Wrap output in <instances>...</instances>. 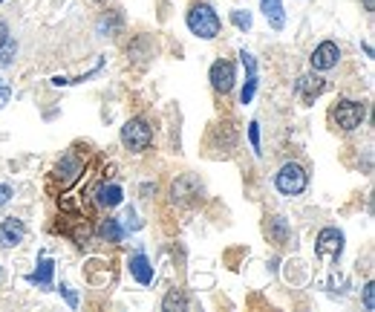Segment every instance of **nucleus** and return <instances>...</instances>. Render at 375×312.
Listing matches in <instances>:
<instances>
[{"label": "nucleus", "instance_id": "nucleus-1", "mask_svg": "<svg viewBox=\"0 0 375 312\" xmlns=\"http://www.w3.org/2000/svg\"><path fill=\"white\" fill-rule=\"evenodd\" d=\"M188 29H191V32H194L197 38L211 41V38L220 35L223 20H220V15L214 12V6H208V4H197V6H191V12H188Z\"/></svg>", "mask_w": 375, "mask_h": 312}, {"label": "nucleus", "instance_id": "nucleus-2", "mask_svg": "<svg viewBox=\"0 0 375 312\" xmlns=\"http://www.w3.org/2000/svg\"><path fill=\"white\" fill-rule=\"evenodd\" d=\"M306 185H309V174H306V168L300 162H286V165H280V171L274 174V188L283 197L303 194Z\"/></svg>", "mask_w": 375, "mask_h": 312}, {"label": "nucleus", "instance_id": "nucleus-3", "mask_svg": "<svg viewBox=\"0 0 375 312\" xmlns=\"http://www.w3.org/2000/svg\"><path fill=\"white\" fill-rule=\"evenodd\" d=\"M332 119H335V124H338L343 133H352V131L361 128L364 119H367V104L364 102H355V99H343V102L335 104Z\"/></svg>", "mask_w": 375, "mask_h": 312}, {"label": "nucleus", "instance_id": "nucleus-4", "mask_svg": "<svg viewBox=\"0 0 375 312\" xmlns=\"http://www.w3.org/2000/svg\"><path fill=\"white\" fill-rule=\"evenodd\" d=\"M202 200V182L194 176V174H182L173 179L171 185V203L179 205V208H188Z\"/></svg>", "mask_w": 375, "mask_h": 312}, {"label": "nucleus", "instance_id": "nucleus-5", "mask_svg": "<svg viewBox=\"0 0 375 312\" xmlns=\"http://www.w3.org/2000/svg\"><path fill=\"white\" fill-rule=\"evenodd\" d=\"M150 142H153V128H150L145 119H130V121L121 128V145L128 148V150H133V153L147 150Z\"/></svg>", "mask_w": 375, "mask_h": 312}, {"label": "nucleus", "instance_id": "nucleus-6", "mask_svg": "<svg viewBox=\"0 0 375 312\" xmlns=\"http://www.w3.org/2000/svg\"><path fill=\"white\" fill-rule=\"evenodd\" d=\"M315 255L321 260H329V263H338L340 255H343V232L340 229H324L315 240Z\"/></svg>", "mask_w": 375, "mask_h": 312}, {"label": "nucleus", "instance_id": "nucleus-7", "mask_svg": "<svg viewBox=\"0 0 375 312\" xmlns=\"http://www.w3.org/2000/svg\"><path fill=\"white\" fill-rule=\"evenodd\" d=\"M338 61H340V47L335 41H324V44H318L315 49H312L309 64L315 73H326V70L338 67Z\"/></svg>", "mask_w": 375, "mask_h": 312}, {"label": "nucleus", "instance_id": "nucleus-8", "mask_svg": "<svg viewBox=\"0 0 375 312\" xmlns=\"http://www.w3.org/2000/svg\"><path fill=\"white\" fill-rule=\"evenodd\" d=\"M324 90H326V78H324L321 73H306V76H300V78L295 81V92H297V96H300L306 104L315 102Z\"/></svg>", "mask_w": 375, "mask_h": 312}, {"label": "nucleus", "instance_id": "nucleus-9", "mask_svg": "<svg viewBox=\"0 0 375 312\" xmlns=\"http://www.w3.org/2000/svg\"><path fill=\"white\" fill-rule=\"evenodd\" d=\"M208 78H211V87L216 92H231L234 90V81H237L234 64H231V61H216V64L211 67V73H208Z\"/></svg>", "mask_w": 375, "mask_h": 312}, {"label": "nucleus", "instance_id": "nucleus-10", "mask_svg": "<svg viewBox=\"0 0 375 312\" xmlns=\"http://www.w3.org/2000/svg\"><path fill=\"white\" fill-rule=\"evenodd\" d=\"M26 237V226L18 217H6L4 223H0V248H15L20 246Z\"/></svg>", "mask_w": 375, "mask_h": 312}, {"label": "nucleus", "instance_id": "nucleus-11", "mask_svg": "<svg viewBox=\"0 0 375 312\" xmlns=\"http://www.w3.org/2000/svg\"><path fill=\"white\" fill-rule=\"evenodd\" d=\"M84 171V165H81V160L75 153H67L64 160H61L58 165H55V176L61 179V188H70V185L78 179V174Z\"/></svg>", "mask_w": 375, "mask_h": 312}, {"label": "nucleus", "instance_id": "nucleus-12", "mask_svg": "<svg viewBox=\"0 0 375 312\" xmlns=\"http://www.w3.org/2000/svg\"><path fill=\"white\" fill-rule=\"evenodd\" d=\"M128 269H130V275L139 280L142 287H150V284H153V277H156V272H153V266H150V260H147L145 252H136V255L130 258Z\"/></svg>", "mask_w": 375, "mask_h": 312}, {"label": "nucleus", "instance_id": "nucleus-13", "mask_svg": "<svg viewBox=\"0 0 375 312\" xmlns=\"http://www.w3.org/2000/svg\"><path fill=\"white\" fill-rule=\"evenodd\" d=\"M121 197H124V191H121V185H116V182H102L96 188V203L104 205V208L121 205Z\"/></svg>", "mask_w": 375, "mask_h": 312}, {"label": "nucleus", "instance_id": "nucleus-14", "mask_svg": "<svg viewBox=\"0 0 375 312\" xmlns=\"http://www.w3.org/2000/svg\"><path fill=\"white\" fill-rule=\"evenodd\" d=\"M260 9L269 20L271 29H283L286 26V12H283V0H260Z\"/></svg>", "mask_w": 375, "mask_h": 312}, {"label": "nucleus", "instance_id": "nucleus-15", "mask_svg": "<svg viewBox=\"0 0 375 312\" xmlns=\"http://www.w3.org/2000/svg\"><path fill=\"white\" fill-rule=\"evenodd\" d=\"M52 272H55V263H52V260H41V263H38V269H35L32 275H29L26 280H29L32 287L52 289Z\"/></svg>", "mask_w": 375, "mask_h": 312}, {"label": "nucleus", "instance_id": "nucleus-16", "mask_svg": "<svg viewBox=\"0 0 375 312\" xmlns=\"http://www.w3.org/2000/svg\"><path fill=\"white\" fill-rule=\"evenodd\" d=\"M121 26H124L121 12H107V15H102V20H99V35H102V38H116V35L121 32Z\"/></svg>", "mask_w": 375, "mask_h": 312}, {"label": "nucleus", "instance_id": "nucleus-17", "mask_svg": "<svg viewBox=\"0 0 375 312\" xmlns=\"http://www.w3.org/2000/svg\"><path fill=\"white\" fill-rule=\"evenodd\" d=\"M266 232H269V237H271V243H277V246H283L286 240H289V223H286V217H271L269 220V226H266Z\"/></svg>", "mask_w": 375, "mask_h": 312}, {"label": "nucleus", "instance_id": "nucleus-18", "mask_svg": "<svg viewBox=\"0 0 375 312\" xmlns=\"http://www.w3.org/2000/svg\"><path fill=\"white\" fill-rule=\"evenodd\" d=\"M99 234H102V240H107V243H118V240L124 237V229H121V223H118V220L107 217V220L102 223V229H99Z\"/></svg>", "mask_w": 375, "mask_h": 312}, {"label": "nucleus", "instance_id": "nucleus-19", "mask_svg": "<svg viewBox=\"0 0 375 312\" xmlns=\"http://www.w3.org/2000/svg\"><path fill=\"white\" fill-rule=\"evenodd\" d=\"M162 309L165 312H182V309H188V298H185V292L182 289H171L168 295H165V301H162Z\"/></svg>", "mask_w": 375, "mask_h": 312}, {"label": "nucleus", "instance_id": "nucleus-20", "mask_svg": "<svg viewBox=\"0 0 375 312\" xmlns=\"http://www.w3.org/2000/svg\"><path fill=\"white\" fill-rule=\"evenodd\" d=\"M231 23L240 29V32H248V29H252V12L234 9V12H231Z\"/></svg>", "mask_w": 375, "mask_h": 312}, {"label": "nucleus", "instance_id": "nucleus-21", "mask_svg": "<svg viewBox=\"0 0 375 312\" xmlns=\"http://www.w3.org/2000/svg\"><path fill=\"white\" fill-rule=\"evenodd\" d=\"M254 92H257V73L245 78V87H242V92H240V104H252Z\"/></svg>", "mask_w": 375, "mask_h": 312}, {"label": "nucleus", "instance_id": "nucleus-22", "mask_svg": "<svg viewBox=\"0 0 375 312\" xmlns=\"http://www.w3.org/2000/svg\"><path fill=\"white\" fill-rule=\"evenodd\" d=\"M18 55V44L9 38L4 47H0V67H6V64H12V58Z\"/></svg>", "mask_w": 375, "mask_h": 312}, {"label": "nucleus", "instance_id": "nucleus-23", "mask_svg": "<svg viewBox=\"0 0 375 312\" xmlns=\"http://www.w3.org/2000/svg\"><path fill=\"white\" fill-rule=\"evenodd\" d=\"M248 142H252V148H254L257 156L263 153V150H260V124H257V121L248 124Z\"/></svg>", "mask_w": 375, "mask_h": 312}, {"label": "nucleus", "instance_id": "nucleus-24", "mask_svg": "<svg viewBox=\"0 0 375 312\" xmlns=\"http://www.w3.org/2000/svg\"><path fill=\"white\" fill-rule=\"evenodd\" d=\"M364 306L372 312L375 309V284H367L364 287Z\"/></svg>", "mask_w": 375, "mask_h": 312}, {"label": "nucleus", "instance_id": "nucleus-25", "mask_svg": "<svg viewBox=\"0 0 375 312\" xmlns=\"http://www.w3.org/2000/svg\"><path fill=\"white\" fill-rule=\"evenodd\" d=\"M15 197V191H12V185H4V182H0V208H4L9 200Z\"/></svg>", "mask_w": 375, "mask_h": 312}, {"label": "nucleus", "instance_id": "nucleus-26", "mask_svg": "<svg viewBox=\"0 0 375 312\" xmlns=\"http://www.w3.org/2000/svg\"><path fill=\"white\" fill-rule=\"evenodd\" d=\"M58 289H61V295L67 298V304H70V306H78V295H75V292H73V289H70L67 284H61Z\"/></svg>", "mask_w": 375, "mask_h": 312}, {"label": "nucleus", "instance_id": "nucleus-27", "mask_svg": "<svg viewBox=\"0 0 375 312\" xmlns=\"http://www.w3.org/2000/svg\"><path fill=\"white\" fill-rule=\"evenodd\" d=\"M9 38H12V35H9V26H6V20H0V47H4Z\"/></svg>", "mask_w": 375, "mask_h": 312}, {"label": "nucleus", "instance_id": "nucleus-28", "mask_svg": "<svg viewBox=\"0 0 375 312\" xmlns=\"http://www.w3.org/2000/svg\"><path fill=\"white\" fill-rule=\"evenodd\" d=\"M150 194H156V185L145 182V185H142V197H150Z\"/></svg>", "mask_w": 375, "mask_h": 312}, {"label": "nucleus", "instance_id": "nucleus-29", "mask_svg": "<svg viewBox=\"0 0 375 312\" xmlns=\"http://www.w3.org/2000/svg\"><path fill=\"white\" fill-rule=\"evenodd\" d=\"M6 102H9V90H6V87H0V107H4Z\"/></svg>", "mask_w": 375, "mask_h": 312}, {"label": "nucleus", "instance_id": "nucleus-30", "mask_svg": "<svg viewBox=\"0 0 375 312\" xmlns=\"http://www.w3.org/2000/svg\"><path fill=\"white\" fill-rule=\"evenodd\" d=\"M364 9L372 12V9H375V0H364Z\"/></svg>", "mask_w": 375, "mask_h": 312}, {"label": "nucleus", "instance_id": "nucleus-31", "mask_svg": "<svg viewBox=\"0 0 375 312\" xmlns=\"http://www.w3.org/2000/svg\"><path fill=\"white\" fill-rule=\"evenodd\" d=\"M96 4H107V0H96Z\"/></svg>", "mask_w": 375, "mask_h": 312}, {"label": "nucleus", "instance_id": "nucleus-32", "mask_svg": "<svg viewBox=\"0 0 375 312\" xmlns=\"http://www.w3.org/2000/svg\"><path fill=\"white\" fill-rule=\"evenodd\" d=\"M0 277H4V269H0Z\"/></svg>", "mask_w": 375, "mask_h": 312}, {"label": "nucleus", "instance_id": "nucleus-33", "mask_svg": "<svg viewBox=\"0 0 375 312\" xmlns=\"http://www.w3.org/2000/svg\"><path fill=\"white\" fill-rule=\"evenodd\" d=\"M0 4H4V0H0Z\"/></svg>", "mask_w": 375, "mask_h": 312}]
</instances>
